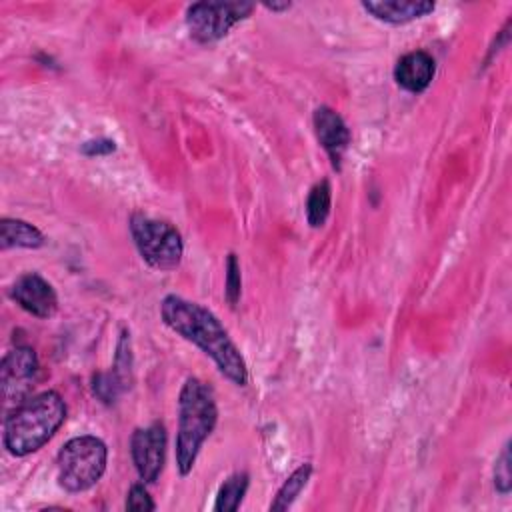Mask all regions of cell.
<instances>
[{"label":"cell","instance_id":"6da1fadb","mask_svg":"<svg viewBox=\"0 0 512 512\" xmlns=\"http://www.w3.org/2000/svg\"><path fill=\"white\" fill-rule=\"evenodd\" d=\"M160 316L172 332L198 346L232 384H248L246 360L214 312L198 302L168 294L160 302Z\"/></svg>","mask_w":512,"mask_h":512},{"label":"cell","instance_id":"7a4b0ae2","mask_svg":"<svg viewBox=\"0 0 512 512\" xmlns=\"http://www.w3.org/2000/svg\"><path fill=\"white\" fill-rule=\"evenodd\" d=\"M66 414V402L56 390L24 400L4 418V448L12 456H28L40 450L64 424Z\"/></svg>","mask_w":512,"mask_h":512},{"label":"cell","instance_id":"3957f363","mask_svg":"<svg viewBox=\"0 0 512 512\" xmlns=\"http://www.w3.org/2000/svg\"><path fill=\"white\" fill-rule=\"evenodd\" d=\"M218 420L214 390L200 378H188L178 396L176 468L188 476L196 464L202 444L212 434Z\"/></svg>","mask_w":512,"mask_h":512},{"label":"cell","instance_id":"277c9868","mask_svg":"<svg viewBox=\"0 0 512 512\" xmlns=\"http://www.w3.org/2000/svg\"><path fill=\"white\" fill-rule=\"evenodd\" d=\"M108 448L104 440L84 434L70 438L56 456L58 484L70 494L92 488L106 472Z\"/></svg>","mask_w":512,"mask_h":512},{"label":"cell","instance_id":"5b68a950","mask_svg":"<svg viewBox=\"0 0 512 512\" xmlns=\"http://www.w3.org/2000/svg\"><path fill=\"white\" fill-rule=\"evenodd\" d=\"M130 234L140 258L150 268L168 272L180 266L184 242L174 224L136 212L130 218Z\"/></svg>","mask_w":512,"mask_h":512},{"label":"cell","instance_id":"8992f818","mask_svg":"<svg viewBox=\"0 0 512 512\" xmlns=\"http://www.w3.org/2000/svg\"><path fill=\"white\" fill-rule=\"evenodd\" d=\"M252 10L250 2H196L186 10V26L196 42L212 44L246 20Z\"/></svg>","mask_w":512,"mask_h":512},{"label":"cell","instance_id":"52a82bcc","mask_svg":"<svg viewBox=\"0 0 512 512\" xmlns=\"http://www.w3.org/2000/svg\"><path fill=\"white\" fill-rule=\"evenodd\" d=\"M38 368V356L30 346H16L4 356L0 366L4 414H10L16 406L28 400L38 376Z\"/></svg>","mask_w":512,"mask_h":512},{"label":"cell","instance_id":"ba28073f","mask_svg":"<svg viewBox=\"0 0 512 512\" xmlns=\"http://www.w3.org/2000/svg\"><path fill=\"white\" fill-rule=\"evenodd\" d=\"M130 454L134 468L144 484L158 480L166 462V428L162 422H152L146 428H136L130 438Z\"/></svg>","mask_w":512,"mask_h":512},{"label":"cell","instance_id":"9c48e42d","mask_svg":"<svg viewBox=\"0 0 512 512\" xmlns=\"http://www.w3.org/2000/svg\"><path fill=\"white\" fill-rule=\"evenodd\" d=\"M12 300L36 318H52L58 310V294L38 272L22 274L10 288Z\"/></svg>","mask_w":512,"mask_h":512},{"label":"cell","instance_id":"30bf717a","mask_svg":"<svg viewBox=\"0 0 512 512\" xmlns=\"http://www.w3.org/2000/svg\"><path fill=\"white\" fill-rule=\"evenodd\" d=\"M312 124H314V134H316L320 146L324 148V152L328 154L332 166L336 170H340L344 152L350 146V130H348L344 118L330 106H318L314 110Z\"/></svg>","mask_w":512,"mask_h":512},{"label":"cell","instance_id":"8fae6325","mask_svg":"<svg viewBox=\"0 0 512 512\" xmlns=\"http://www.w3.org/2000/svg\"><path fill=\"white\" fill-rule=\"evenodd\" d=\"M436 74V62L426 50L404 54L394 66V80L406 92H424Z\"/></svg>","mask_w":512,"mask_h":512},{"label":"cell","instance_id":"7c38bea8","mask_svg":"<svg viewBox=\"0 0 512 512\" xmlns=\"http://www.w3.org/2000/svg\"><path fill=\"white\" fill-rule=\"evenodd\" d=\"M362 8L380 22L408 24L434 12L436 4L430 0H366Z\"/></svg>","mask_w":512,"mask_h":512},{"label":"cell","instance_id":"4fadbf2b","mask_svg":"<svg viewBox=\"0 0 512 512\" xmlns=\"http://www.w3.org/2000/svg\"><path fill=\"white\" fill-rule=\"evenodd\" d=\"M46 236L30 222L20 218H2L0 220V248H42Z\"/></svg>","mask_w":512,"mask_h":512},{"label":"cell","instance_id":"5bb4252c","mask_svg":"<svg viewBox=\"0 0 512 512\" xmlns=\"http://www.w3.org/2000/svg\"><path fill=\"white\" fill-rule=\"evenodd\" d=\"M312 464L310 462H304L300 464L286 480L284 484L278 488L272 504H270V510L274 512H282V510H288L292 506V502L300 496V492L306 488L310 476H312Z\"/></svg>","mask_w":512,"mask_h":512},{"label":"cell","instance_id":"9a60e30c","mask_svg":"<svg viewBox=\"0 0 512 512\" xmlns=\"http://www.w3.org/2000/svg\"><path fill=\"white\" fill-rule=\"evenodd\" d=\"M332 208V188L328 180H320L312 186L306 198V220L312 228L326 224Z\"/></svg>","mask_w":512,"mask_h":512},{"label":"cell","instance_id":"2e32d148","mask_svg":"<svg viewBox=\"0 0 512 512\" xmlns=\"http://www.w3.org/2000/svg\"><path fill=\"white\" fill-rule=\"evenodd\" d=\"M246 490H248V474L246 472L232 474L220 486V490L216 494L214 510L216 512H234V510H238L240 502L244 500Z\"/></svg>","mask_w":512,"mask_h":512},{"label":"cell","instance_id":"e0dca14e","mask_svg":"<svg viewBox=\"0 0 512 512\" xmlns=\"http://www.w3.org/2000/svg\"><path fill=\"white\" fill-rule=\"evenodd\" d=\"M226 300L236 306L242 294V274H240V262L236 254H228L226 260Z\"/></svg>","mask_w":512,"mask_h":512},{"label":"cell","instance_id":"ac0fdd59","mask_svg":"<svg viewBox=\"0 0 512 512\" xmlns=\"http://www.w3.org/2000/svg\"><path fill=\"white\" fill-rule=\"evenodd\" d=\"M512 486V476H510V446L508 442L504 444L500 456L494 462V488L500 494H508Z\"/></svg>","mask_w":512,"mask_h":512},{"label":"cell","instance_id":"d6986e66","mask_svg":"<svg viewBox=\"0 0 512 512\" xmlns=\"http://www.w3.org/2000/svg\"><path fill=\"white\" fill-rule=\"evenodd\" d=\"M126 508H128V510H138V512H142V510H154V508H156V504L152 502V498H150V494H148L144 482H142V484H134V486L130 488V492H128V496H126Z\"/></svg>","mask_w":512,"mask_h":512},{"label":"cell","instance_id":"ffe728a7","mask_svg":"<svg viewBox=\"0 0 512 512\" xmlns=\"http://www.w3.org/2000/svg\"><path fill=\"white\" fill-rule=\"evenodd\" d=\"M116 150V144L108 138H100V140H90L86 144H82V152L86 156H104Z\"/></svg>","mask_w":512,"mask_h":512},{"label":"cell","instance_id":"44dd1931","mask_svg":"<svg viewBox=\"0 0 512 512\" xmlns=\"http://www.w3.org/2000/svg\"><path fill=\"white\" fill-rule=\"evenodd\" d=\"M264 8L272 10V12H284V10L292 8V2H266Z\"/></svg>","mask_w":512,"mask_h":512}]
</instances>
